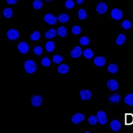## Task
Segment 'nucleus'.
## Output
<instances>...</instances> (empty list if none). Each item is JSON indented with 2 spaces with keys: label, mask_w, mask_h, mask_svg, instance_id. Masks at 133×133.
Returning <instances> with one entry per match:
<instances>
[{
  "label": "nucleus",
  "mask_w": 133,
  "mask_h": 133,
  "mask_svg": "<svg viewBox=\"0 0 133 133\" xmlns=\"http://www.w3.org/2000/svg\"><path fill=\"white\" fill-rule=\"evenodd\" d=\"M32 6L36 10H40L43 7V3L40 0H35L32 3Z\"/></svg>",
  "instance_id": "nucleus-26"
},
{
  "label": "nucleus",
  "mask_w": 133,
  "mask_h": 133,
  "mask_svg": "<svg viewBox=\"0 0 133 133\" xmlns=\"http://www.w3.org/2000/svg\"><path fill=\"white\" fill-rule=\"evenodd\" d=\"M69 71V67L66 64H62L58 67V72L61 74H65Z\"/></svg>",
  "instance_id": "nucleus-16"
},
{
  "label": "nucleus",
  "mask_w": 133,
  "mask_h": 133,
  "mask_svg": "<svg viewBox=\"0 0 133 133\" xmlns=\"http://www.w3.org/2000/svg\"><path fill=\"white\" fill-rule=\"evenodd\" d=\"M110 128L114 131H118L121 128V124L117 120H114L110 122Z\"/></svg>",
  "instance_id": "nucleus-14"
},
{
  "label": "nucleus",
  "mask_w": 133,
  "mask_h": 133,
  "mask_svg": "<svg viewBox=\"0 0 133 133\" xmlns=\"http://www.w3.org/2000/svg\"><path fill=\"white\" fill-rule=\"evenodd\" d=\"M70 55H71V57L73 58H77L79 57H81L82 55H83V51H82V49L81 47H79V46H76L70 53Z\"/></svg>",
  "instance_id": "nucleus-9"
},
{
  "label": "nucleus",
  "mask_w": 133,
  "mask_h": 133,
  "mask_svg": "<svg viewBox=\"0 0 133 133\" xmlns=\"http://www.w3.org/2000/svg\"><path fill=\"white\" fill-rule=\"evenodd\" d=\"M39 38H40V32L39 31H35L30 36V39L32 41H37L38 39H39Z\"/></svg>",
  "instance_id": "nucleus-28"
},
{
  "label": "nucleus",
  "mask_w": 133,
  "mask_h": 133,
  "mask_svg": "<svg viewBox=\"0 0 133 133\" xmlns=\"http://www.w3.org/2000/svg\"><path fill=\"white\" fill-rule=\"evenodd\" d=\"M17 0H6V3L10 5H14L15 3H17Z\"/></svg>",
  "instance_id": "nucleus-37"
},
{
  "label": "nucleus",
  "mask_w": 133,
  "mask_h": 133,
  "mask_svg": "<svg viewBox=\"0 0 133 133\" xmlns=\"http://www.w3.org/2000/svg\"><path fill=\"white\" fill-rule=\"evenodd\" d=\"M79 43H81V44L82 46H87L90 43V39L87 36H83L81 38V39H79Z\"/></svg>",
  "instance_id": "nucleus-32"
},
{
  "label": "nucleus",
  "mask_w": 133,
  "mask_h": 133,
  "mask_svg": "<svg viewBox=\"0 0 133 133\" xmlns=\"http://www.w3.org/2000/svg\"><path fill=\"white\" fill-rule=\"evenodd\" d=\"M33 52L35 55L39 56V55H43V48L40 46H36L33 48Z\"/></svg>",
  "instance_id": "nucleus-33"
},
{
  "label": "nucleus",
  "mask_w": 133,
  "mask_h": 133,
  "mask_svg": "<svg viewBox=\"0 0 133 133\" xmlns=\"http://www.w3.org/2000/svg\"><path fill=\"white\" fill-rule=\"evenodd\" d=\"M57 34H58V31H56L55 29H51L48 30V31L46 32L45 36H46V39H50L55 38V37L57 36Z\"/></svg>",
  "instance_id": "nucleus-15"
},
{
  "label": "nucleus",
  "mask_w": 133,
  "mask_h": 133,
  "mask_svg": "<svg viewBox=\"0 0 133 133\" xmlns=\"http://www.w3.org/2000/svg\"><path fill=\"white\" fill-rule=\"evenodd\" d=\"M58 20L62 23H67L69 20V16L67 14H62L58 16Z\"/></svg>",
  "instance_id": "nucleus-22"
},
{
  "label": "nucleus",
  "mask_w": 133,
  "mask_h": 133,
  "mask_svg": "<svg viewBox=\"0 0 133 133\" xmlns=\"http://www.w3.org/2000/svg\"><path fill=\"white\" fill-rule=\"evenodd\" d=\"M78 17L81 20H84L87 17V12L84 9H81L78 11Z\"/></svg>",
  "instance_id": "nucleus-27"
},
{
  "label": "nucleus",
  "mask_w": 133,
  "mask_h": 133,
  "mask_svg": "<svg viewBox=\"0 0 133 133\" xmlns=\"http://www.w3.org/2000/svg\"><path fill=\"white\" fill-rule=\"evenodd\" d=\"M72 32L76 36L79 35L81 32V28L79 27V26H78V25H75L72 28Z\"/></svg>",
  "instance_id": "nucleus-31"
},
{
  "label": "nucleus",
  "mask_w": 133,
  "mask_h": 133,
  "mask_svg": "<svg viewBox=\"0 0 133 133\" xmlns=\"http://www.w3.org/2000/svg\"><path fill=\"white\" fill-rule=\"evenodd\" d=\"M24 69L26 71V72H28L29 74H32V73H34L36 71V69H37V66H36V64L34 61L32 60H27L25 62H24Z\"/></svg>",
  "instance_id": "nucleus-1"
},
{
  "label": "nucleus",
  "mask_w": 133,
  "mask_h": 133,
  "mask_svg": "<svg viewBox=\"0 0 133 133\" xmlns=\"http://www.w3.org/2000/svg\"><path fill=\"white\" fill-rule=\"evenodd\" d=\"M65 5L67 9H72L75 6V3L73 0H67Z\"/></svg>",
  "instance_id": "nucleus-36"
},
{
  "label": "nucleus",
  "mask_w": 133,
  "mask_h": 133,
  "mask_svg": "<svg viewBox=\"0 0 133 133\" xmlns=\"http://www.w3.org/2000/svg\"><path fill=\"white\" fill-rule=\"evenodd\" d=\"M121 97L118 94H113L109 98V101L112 103H118L121 101Z\"/></svg>",
  "instance_id": "nucleus-17"
},
{
  "label": "nucleus",
  "mask_w": 133,
  "mask_h": 133,
  "mask_svg": "<svg viewBox=\"0 0 133 133\" xmlns=\"http://www.w3.org/2000/svg\"><path fill=\"white\" fill-rule=\"evenodd\" d=\"M107 10H108V6L105 3H100L96 6V10L100 14H105L106 11H107Z\"/></svg>",
  "instance_id": "nucleus-13"
},
{
  "label": "nucleus",
  "mask_w": 133,
  "mask_h": 133,
  "mask_svg": "<svg viewBox=\"0 0 133 133\" xmlns=\"http://www.w3.org/2000/svg\"><path fill=\"white\" fill-rule=\"evenodd\" d=\"M6 36H7L8 39H10V40H16V39H17L19 38V36H20L18 31L16 30V29H10V30L7 32V33H6Z\"/></svg>",
  "instance_id": "nucleus-5"
},
{
  "label": "nucleus",
  "mask_w": 133,
  "mask_h": 133,
  "mask_svg": "<svg viewBox=\"0 0 133 133\" xmlns=\"http://www.w3.org/2000/svg\"><path fill=\"white\" fill-rule=\"evenodd\" d=\"M45 48L46 50V51L48 52H52L55 48V43L52 41H48L46 44H45Z\"/></svg>",
  "instance_id": "nucleus-18"
},
{
  "label": "nucleus",
  "mask_w": 133,
  "mask_h": 133,
  "mask_svg": "<svg viewBox=\"0 0 133 133\" xmlns=\"http://www.w3.org/2000/svg\"><path fill=\"white\" fill-rule=\"evenodd\" d=\"M97 117L98 120V123L101 124H105L107 122V117H106V114L104 111H98L97 113Z\"/></svg>",
  "instance_id": "nucleus-8"
},
{
  "label": "nucleus",
  "mask_w": 133,
  "mask_h": 133,
  "mask_svg": "<svg viewBox=\"0 0 133 133\" xmlns=\"http://www.w3.org/2000/svg\"><path fill=\"white\" fill-rule=\"evenodd\" d=\"M18 50L21 53V54H27L29 50V46L27 43L25 42H21L17 45Z\"/></svg>",
  "instance_id": "nucleus-4"
},
{
  "label": "nucleus",
  "mask_w": 133,
  "mask_h": 133,
  "mask_svg": "<svg viewBox=\"0 0 133 133\" xmlns=\"http://www.w3.org/2000/svg\"><path fill=\"white\" fill-rule=\"evenodd\" d=\"M76 3L79 5V4H82V3H84V0H76Z\"/></svg>",
  "instance_id": "nucleus-38"
},
{
  "label": "nucleus",
  "mask_w": 133,
  "mask_h": 133,
  "mask_svg": "<svg viewBox=\"0 0 133 133\" xmlns=\"http://www.w3.org/2000/svg\"><path fill=\"white\" fill-rule=\"evenodd\" d=\"M105 58L102 56H98L94 59V64L98 67H102L105 65Z\"/></svg>",
  "instance_id": "nucleus-12"
},
{
  "label": "nucleus",
  "mask_w": 133,
  "mask_h": 133,
  "mask_svg": "<svg viewBox=\"0 0 133 133\" xmlns=\"http://www.w3.org/2000/svg\"><path fill=\"white\" fill-rule=\"evenodd\" d=\"M44 21L49 24H55L57 23V21H58V18L55 17L54 15H53L52 14H47L44 16Z\"/></svg>",
  "instance_id": "nucleus-2"
},
{
  "label": "nucleus",
  "mask_w": 133,
  "mask_h": 133,
  "mask_svg": "<svg viewBox=\"0 0 133 133\" xmlns=\"http://www.w3.org/2000/svg\"><path fill=\"white\" fill-rule=\"evenodd\" d=\"M111 17L114 20H121L122 17H123V13L121 10L119 9H114L112 11H111Z\"/></svg>",
  "instance_id": "nucleus-10"
},
{
  "label": "nucleus",
  "mask_w": 133,
  "mask_h": 133,
  "mask_svg": "<svg viewBox=\"0 0 133 133\" xmlns=\"http://www.w3.org/2000/svg\"><path fill=\"white\" fill-rule=\"evenodd\" d=\"M84 119H85V117H84V116L83 114H81V113H77V114H74L72 117V122L73 124H79L81 122L84 121Z\"/></svg>",
  "instance_id": "nucleus-3"
},
{
  "label": "nucleus",
  "mask_w": 133,
  "mask_h": 133,
  "mask_svg": "<svg viewBox=\"0 0 133 133\" xmlns=\"http://www.w3.org/2000/svg\"><path fill=\"white\" fill-rule=\"evenodd\" d=\"M124 102L128 105H133V94H128L124 98Z\"/></svg>",
  "instance_id": "nucleus-20"
},
{
  "label": "nucleus",
  "mask_w": 133,
  "mask_h": 133,
  "mask_svg": "<svg viewBox=\"0 0 133 133\" xmlns=\"http://www.w3.org/2000/svg\"><path fill=\"white\" fill-rule=\"evenodd\" d=\"M122 27L124 29H130L131 27V23L128 21V20H125L122 22Z\"/></svg>",
  "instance_id": "nucleus-35"
},
{
  "label": "nucleus",
  "mask_w": 133,
  "mask_h": 133,
  "mask_svg": "<svg viewBox=\"0 0 133 133\" xmlns=\"http://www.w3.org/2000/svg\"><path fill=\"white\" fill-rule=\"evenodd\" d=\"M45 1H46V2H50V1H51V0H45Z\"/></svg>",
  "instance_id": "nucleus-39"
},
{
  "label": "nucleus",
  "mask_w": 133,
  "mask_h": 133,
  "mask_svg": "<svg viewBox=\"0 0 133 133\" xmlns=\"http://www.w3.org/2000/svg\"><path fill=\"white\" fill-rule=\"evenodd\" d=\"M41 64L44 67H49L50 65V64H51V62H50V58L48 57H44L41 61Z\"/></svg>",
  "instance_id": "nucleus-29"
},
{
  "label": "nucleus",
  "mask_w": 133,
  "mask_h": 133,
  "mask_svg": "<svg viewBox=\"0 0 133 133\" xmlns=\"http://www.w3.org/2000/svg\"><path fill=\"white\" fill-rule=\"evenodd\" d=\"M79 95H81L82 100L86 101V100H89L92 97V93L89 90H81L79 91Z\"/></svg>",
  "instance_id": "nucleus-11"
},
{
  "label": "nucleus",
  "mask_w": 133,
  "mask_h": 133,
  "mask_svg": "<svg viewBox=\"0 0 133 133\" xmlns=\"http://www.w3.org/2000/svg\"><path fill=\"white\" fill-rule=\"evenodd\" d=\"M106 86H107V88L110 91H117L118 89L119 84H118V82L117 81H115V79H110V81H107Z\"/></svg>",
  "instance_id": "nucleus-7"
},
{
  "label": "nucleus",
  "mask_w": 133,
  "mask_h": 133,
  "mask_svg": "<svg viewBox=\"0 0 133 133\" xmlns=\"http://www.w3.org/2000/svg\"><path fill=\"white\" fill-rule=\"evenodd\" d=\"M53 61L55 64H60L62 61H63V57L59 55H55L53 57Z\"/></svg>",
  "instance_id": "nucleus-34"
},
{
  "label": "nucleus",
  "mask_w": 133,
  "mask_h": 133,
  "mask_svg": "<svg viewBox=\"0 0 133 133\" xmlns=\"http://www.w3.org/2000/svg\"><path fill=\"white\" fill-rule=\"evenodd\" d=\"M57 31H58V35L60 37H65L67 36V29H65V27H64V26L59 27Z\"/></svg>",
  "instance_id": "nucleus-21"
},
{
  "label": "nucleus",
  "mask_w": 133,
  "mask_h": 133,
  "mask_svg": "<svg viewBox=\"0 0 133 133\" xmlns=\"http://www.w3.org/2000/svg\"><path fill=\"white\" fill-rule=\"evenodd\" d=\"M83 55H84V56L87 58V59H91V58H93V56H94V53H93V51L91 50V49H85L84 51H83Z\"/></svg>",
  "instance_id": "nucleus-19"
},
{
  "label": "nucleus",
  "mask_w": 133,
  "mask_h": 133,
  "mask_svg": "<svg viewBox=\"0 0 133 133\" xmlns=\"http://www.w3.org/2000/svg\"><path fill=\"white\" fill-rule=\"evenodd\" d=\"M125 40H126V37H125V36H124V34H120V35L117 36V38L116 43H117V45L121 46V45H123V44L124 43Z\"/></svg>",
  "instance_id": "nucleus-23"
},
{
  "label": "nucleus",
  "mask_w": 133,
  "mask_h": 133,
  "mask_svg": "<svg viewBox=\"0 0 133 133\" xmlns=\"http://www.w3.org/2000/svg\"><path fill=\"white\" fill-rule=\"evenodd\" d=\"M3 15L6 18H10L13 16V10L11 8H6L3 10Z\"/></svg>",
  "instance_id": "nucleus-25"
},
{
  "label": "nucleus",
  "mask_w": 133,
  "mask_h": 133,
  "mask_svg": "<svg viewBox=\"0 0 133 133\" xmlns=\"http://www.w3.org/2000/svg\"><path fill=\"white\" fill-rule=\"evenodd\" d=\"M88 122H89V124H91V125H95V124L98 122V120L97 116H94V115L90 116L89 118H88Z\"/></svg>",
  "instance_id": "nucleus-30"
},
{
  "label": "nucleus",
  "mask_w": 133,
  "mask_h": 133,
  "mask_svg": "<svg viewBox=\"0 0 133 133\" xmlns=\"http://www.w3.org/2000/svg\"><path fill=\"white\" fill-rule=\"evenodd\" d=\"M107 70H108V72H110V73H116V72H117V71H118V67H117V65L116 64H110V65L108 66Z\"/></svg>",
  "instance_id": "nucleus-24"
},
{
  "label": "nucleus",
  "mask_w": 133,
  "mask_h": 133,
  "mask_svg": "<svg viewBox=\"0 0 133 133\" xmlns=\"http://www.w3.org/2000/svg\"><path fill=\"white\" fill-rule=\"evenodd\" d=\"M31 102H32V105L35 106V107H39V106L42 105L43 98L40 95H34L32 96L31 99Z\"/></svg>",
  "instance_id": "nucleus-6"
}]
</instances>
